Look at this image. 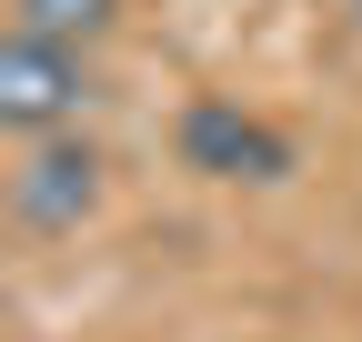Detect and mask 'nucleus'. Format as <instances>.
Instances as JSON below:
<instances>
[{
	"label": "nucleus",
	"mask_w": 362,
	"mask_h": 342,
	"mask_svg": "<svg viewBox=\"0 0 362 342\" xmlns=\"http://www.w3.org/2000/svg\"><path fill=\"white\" fill-rule=\"evenodd\" d=\"M171 161L192 171V182H232V191H272V182L302 171L292 131L262 121L252 101H232V91H192L171 111Z\"/></svg>",
	"instance_id": "obj_1"
},
{
	"label": "nucleus",
	"mask_w": 362,
	"mask_h": 342,
	"mask_svg": "<svg viewBox=\"0 0 362 342\" xmlns=\"http://www.w3.org/2000/svg\"><path fill=\"white\" fill-rule=\"evenodd\" d=\"M81 111H90V61L71 40H40V30L0 40V131L11 141H61L81 131Z\"/></svg>",
	"instance_id": "obj_2"
},
{
	"label": "nucleus",
	"mask_w": 362,
	"mask_h": 342,
	"mask_svg": "<svg viewBox=\"0 0 362 342\" xmlns=\"http://www.w3.org/2000/svg\"><path fill=\"white\" fill-rule=\"evenodd\" d=\"M90 211H101V151H90L81 131L61 141H21V171H11V222L40 232V242H61L81 232Z\"/></svg>",
	"instance_id": "obj_3"
},
{
	"label": "nucleus",
	"mask_w": 362,
	"mask_h": 342,
	"mask_svg": "<svg viewBox=\"0 0 362 342\" xmlns=\"http://www.w3.org/2000/svg\"><path fill=\"white\" fill-rule=\"evenodd\" d=\"M121 20V0H11V30H40V40H71V51H90Z\"/></svg>",
	"instance_id": "obj_4"
},
{
	"label": "nucleus",
	"mask_w": 362,
	"mask_h": 342,
	"mask_svg": "<svg viewBox=\"0 0 362 342\" xmlns=\"http://www.w3.org/2000/svg\"><path fill=\"white\" fill-rule=\"evenodd\" d=\"M352 20H362V0H352Z\"/></svg>",
	"instance_id": "obj_5"
}]
</instances>
